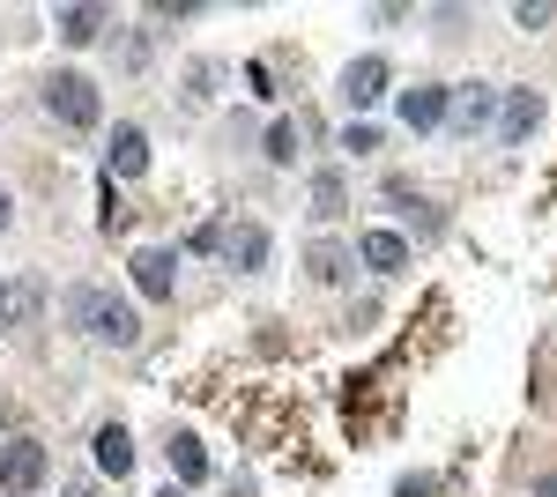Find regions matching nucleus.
Masks as SVG:
<instances>
[{
	"label": "nucleus",
	"instance_id": "8",
	"mask_svg": "<svg viewBox=\"0 0 557 497\" xmlns=\"http://www.w3.org/2000/svg\"><path fill=\"white\" fill-rule=\"evenodd\" d=\"M446 97H454L446 83H417V89H401V126H409V134H431V126H446Z\"/></svg>",
	"mask_w": 557,
	"mask_h": 497
},
{
	"label": "nucleus",
	"instance_id": "25",
	"mask_svg": "<svg viewBox=\"0 0 557 497\" xmlns=\"http://www.w3.org/2000/svg\"><path fill=\"white\" fill-rule=\"evenodd\" d=\"M60 497H97V483H67V490H60Z\"/></svg>",
	"mask_w": 557,
	"mask_h": 497
},
{
	"label": "nucleus",
	"instance_id": "13",
	"mask_svg": "<svg viewBox=\"0 0 557 497\" xmlns=\"http://www.w3.org/2000/svg\"><path fill=\"white\" fill-rule=\"evenodd\" d=\"M172 268H178V260H172V252H157V246L134 252V290H141V297H172V283H178Z\"/></svg>",
	"mask_w": 557,
	"mask_h": 497
},
{
	"label": "nucleus",
	"instance_id": "14",
	"mask_svg": "<svg viewBox=\"0 0 557 497\" xmlns=\"http://www.w3.org/2000/svg\"><path fill=\"white\" fill-rule=\"evenodd\" d=\"M97 468H104V475H134V438H127V423H104V431H97Z\"/></svg>",
	"mask_w": 557,
	"mask_h": 497
},
{
	"label": "nucleus",
	"instance_id": "11",
	"mask_svg": "<svg viewBox=\"0 0 557 497\" xmlns=\"http://www.w3.org/2000/svg\"><path fill=\"white\" fill-rule=\"evenodd\" d=\"M104 164H112V178H141L149 171V134L141 126H120L112 149H104Z\"/></svg>",
	"mask_w": 557,
	"mask_h": 497
},
{
	"label": "nucleus",
	"instance_id": "7",
	"mask_svg": "<svg viewBox=\"0 0 557 497\" xmlns=\"http://www.w3.org/2000/svg\"><path fill=\"white\" fill-rule=\"evenodd\" d=\"M45 312V275H8L0 283V327H30Z\"/></svg>",
	"mask_w": 557,
	"mask_h": 497
},
{
	"label": "nucleus",
	"instance_id": "10",
	"mask_svg": "<svg viewBox=\"0 0 557 497\" xmlns=\"http://www.w3.org/2000/svg\"><path fill=\"white\" fill-rule=\"evenodd\" d=\"M268 231H260V223H238V231H223V260H231V268H238V275H260V268H268Z\"/></svg>",
	"mask_w": 557,
	"mask_h": 497
},
{
	"label": "nucleus",
	"instance_id": "4",
	"mask_svg": "<svg viewBox=\"0 0 557 497\" xmlns=\"http://www.w3.org/2000/svg\"><path fill=\"white\" fill-rule=\"evenodd\" d=\"M446 126H454V134H483V126H498V89L491 83H469V89H454V97H446Z\"/></svg>",
	"mask_w": 557,
	"mask_h": 497
},
{
	"label": "nucleus",
	"instance_id": "27",
	"mask_svg": "<svg viewBox=\"0 0 557 497\" xmlns=\"http://www.w3.org/2000/svg\"><path fill=\"white\" fill-rule=\"evenodd\" d=\"M0 423H8V401H0Z\"/></svg>",
	"mask_w": 557,
	"mask_h": 497
},
{
	"label": "nucleus",
	"instance_id": "20",
	"mask_svg": "<svg viewBox=\"0 0 557 497\" xmlns=\"http://www.w3.org/2000/svg\"><path fill=\"white\" fill-rule=\"evenodd\" d=\"M550 15H557L550 0H520V8H513V23H520V30H543V23H550Z\"/></svg>",
	"mask_w": 557,
	"mask_h": 497
},
{
	"label": "nucleus",
	"instance_id": "23",
	"mask_svg": "<svg viewBox=\"0 0 557 497\" xmlns=\"http://www.w3.org/2000/svg\"><path fill=\"white\" fill-rule=\"evenodd\" d=\"M528 497H557V475H535V490Z\"/></svg>",
	"mask_w": 557,
	"mask_h": 497
},
{
	"label": "nucleus",
	"instance_id": "24",
	"mask_svg": "<svg viewBox=\"0 0 557 497\" xmlns=\"http://www.w3.org/2000/svg\"><path fill=\"white\" fill-rule=\"evenodd\" d=\"M8 223H15V201H8V186H0V231H8Z\"/></svg>",
	"mask_w": 557,
	"mask_h": 497
},
{
	"label": "nucleus",
	"instance_id": "1",
	"mask_svg": "<svg viewBox=\"0 0 557 497\" xmlns=\"http://www.w3.org/2000/svg\"><path fill=\"white\" fill-rule=\"evenodd\" d=\"M67 320H75L97 349H134V341H141L134 305L120 290H104V283H75V290H67Z\"/></svg>",
	"mask_w": 557,
	"mask_h": 497
},
{
	"label": "nucleus",
	"instance_id": "6",
	"mask_svg": "<svg viewBox=\"0 0 557 497\" xmlns=\"http://www.w3.org/2000/svg\"><path fill=\"white\" fill-rule=\"evenodd\" d=\"M386 83H394V67H386L380 52H364V60H349V67H343V104H349V112H372V104L386 97Z\"/></svg>",
	"mask_w": 557,
	"mask_h": 497
},
{
	"label": "nucleus",
	"instance_id": "21",
	"mask_svg": "<svg viewBox=\"0 0 557 497\" xmlns=\"http://www.w3.org/2000/svg\"><path fill=\"white\" fill-rule=\"evenodd\" d=\"M394 497H438V475H401Z\"/></svg>",
	"mask_w": 557,
	"mask_h": 497
},
{
	"label": "nucleus",
	"instance_id": "2",
	"mask_svg": "<svg viewBox=\"0 0 557 497\" xmlns=\"http://www.w3.org/2000/svg\"><path fill=\"white\" fill-rule=\"evenodd\" d=\"M45 112H52L60 126H75V134H83V126L104 120V97H97V83H89V75H45Z\"/></svg>",
	"mask_w": 557,
	"mask_h": 497
},
{
	"label": "nucleus",
	"instance_id": "9",
	"mask_svg": "<svg viewBox=\"0 0 557 497\" xmlns=\"http://www.w3.org/2000/svg\"><path fill=\"white\" fill-rule=\"evenodd\" d=\"M357 260H364L372 275H401V268H409V238H401V231H364V238H357Z\"/></svg>",
	"mask_w": 557,
	"mask_h": 497
},
{
	"label": "nucleus",
	"instance_id": "17",
	"mask_svg": "<svg viewBox=\"0 0 557 497\" xmlns=\"http://www.w3.org/2000/svg\"><path fill=\"white\" fill-rule=\"evenodd\" d=\"M52 30H60V45H89L97 30H104V8H60Z\"/></svg>",
	"mask_w": 557,
	"mask_h": 497
},
{
	"label": "nucleus",
	"instance_id": "12",
	"mask_svg": "<svg viewBox=\"0 0 557 497\" xmlns=\"http://www.w3.org/2000/svg\"><path fill=\"white\" fill-rule=\"evenodd\" d=\"M164 460H172L178 490H194V483H209V453H201V438H186V431H172V446H164Z\"/></svg>",
	"mask_w": 557,
	"mask_h": 497
},
{
	"label": "nucleus",
	"instance_id": "5",
	"mask_svg": "<svg viewBox=\"0 0 557 497\" xmlns=\"http://www.w3.org/2000/svg\"><path fill=\"white\" fill-rule=\"evenodd\" d=\"M535 126H543V97L535 89H498V141L520 149V141H535Z\"/></svg>",
	"mask_w": 557,
	"mask_h": 497
},
{
	"label": "nucleus",
	"instance_id": "22",
	"mask_svg": "<svg viewBox=\"0 0 557 497\" xmlns=\"http://www.w3.org/2000/svg\"><path fill=\"white\" fill-rule=\"evenodd\" d=\"M343 149H357V157H372V149H380V134H372V126H349V134H343Z\"/></svg>",
	"mask_w": 557,
	"mask_h": 497
},
{
	"label": "nucleus",
	"instance_id": "16",
	"mask_svg": "<svg viewBox=\"0 0 557 497\" xmlns=\"http://www.w3.org/2000/svg\"><path fill=\"white\" fill-rule=\"evenodd\" d=\"M305 268H312V283H343L349 268H357V252H343L335 238H320V246L305 252Z\"/></svg>",
	"mask_w": 557,
	"mask_h": 497
},
{
	"label": "nucleus",
	"instance_id": "19",
	"mask_svg": "<svg viewBox=\"0 0 557 497\" xmlns=\"http://www.w3.org/2000/svg\"><path fill=\"white\" fill-rule=\"evenodd\" d=\"M268 164H298V126H290V120L268 126Z\"/></svg>",
	"mask_w": 557,
	"mask_h": 497
},
{
	"label": "nucleus",
	"instance_id": "15",
	"mask_svg": "<svg viewBox=\"0 0 557 497\" xmlns=\"http://www.w3.org/2000/svg\"><path fill=\"white\" fill-rule=\"evenodd\" d=\"M343 208H349V178L343 171H320L312 178V223H335Z\"/></svg>",
	"mask_w": 557,
	"mask_h": 497
},
{
	"label": "nucleus",
	"instance_id": "18",
	"mask_svg": "<svg viewBox=\"0 0 557 497\" xmlns=\"http://www.w3.org/2000/svg\"><path fill=\"white\" fill-rule=\"evenodd\" d=\"M215 83H223V60H194V67H186V104H194V112L215 104Z\"/></svg>",
	"mask_w": 557,
	"mask_h": 497
},
{
	"label": "nucleus",
	"instance_id": "26",
	"mask_svg": "<svg viewBox=\"0 0 557 497\" xmlns=\"http://www.w3.org/2000/svg\"><path fill=\"white\" fill-rule=\"evenodd\" d=\"M157 497H186V490H178V483H172V490H157Z\"/></svg>",
	"mask_w": 557,
	"mask_h": 497
},
{
	"label": "nucleus",
	"instance_id": "3",
	"mask_svg": "<svg viewBox=\"0 0 557 497\" xmlns=\"http://www.w3.org/2000/svg\"><path fill=\"white\" fill-rule=\"evenodd\" d=\"M45 475H52V453H45L38 438H8V446H0V483L15 497H30Z\"/></svg>",
	"mask_w": 557,
	"mask_h": 497
}]
</instances>
